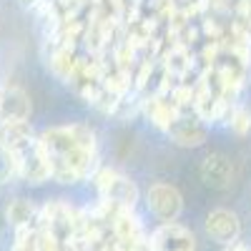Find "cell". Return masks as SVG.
Listing matches in <instances>:
<instances>
[{
  "label": "cell",
  "mask_w": 251,
  "mask_h": 251,
  "mask_svg": "<svg viewBox=\"0 0 251 251\" xmlns=\"http://www.w3.org/2000/svg\"><path fill=\"white\" fill-rule=\"evenodd\" d=\"M50 161V181L80 183L98 169V138L88 123L50 126L40 133Z\"/></svg>",
  "instance_id": "1"
},
{
  "label": "cell",
  "mask_w": 251,
  "mask_h": 251,
  "mask_svg": "<svg viewBox=\"0 0 251 251\" xmlns=\"http://www.w3.org/2000/svg\"><path fill=\"white\" fill-rule=\"evenodd\" d=\"M0 143L13 153L18 178H23L30 186L50 181V161L46 153V146L40 136H35L30 121L0 123Z\"/></svg>",
  "instance_id": "2"
},
{
  "label": "cell",
  "mask_w": 251,
  "mask_h": 251,
  "mask_svg": "<svg viewBox=\"0 0 251 251\" xmlns=\"http://www.w3.org/2000/svg\"><path fill=\"white\" fill-rule=\"evenodd\" d=\"M38 226L50 236L58 251H88L83 246V211L71 206L66 199H53L40 206Z\"/></svg>",
  "instance_id": "3"
},
{
  "label": "cell",
  "mask_w": 251,
  "mask_h": 251,
  "mask_svg": "<svg viewBox=\"0 0 251 251\" xmlns=\"http://www.w3.org/2000/svg\"><path fill=\"white\" fill-rule=\"evenodd\" d=\"M208 68H211L234 93H241V88L251 78V48L228 35V38L219 40L216 55H214Z\"/></svg>",
  "instance_id": "4"
},
{
  "label": "cell",
  "mask_w": 251,
  "mask_h": 251,
  "mask_svg": "<svg viewBox=\"0 0 251 251\" xmlns=\"http://www.w3.org/2000/svg\"><path fill=\"white\" fill-rule=\"evenodd\" d=\"M96 191H98V199L103 201H111L113 206H121V208H136L138 199H141V191L131 176L121 174L118 169H111V166H98L96 174L91 176Z\"/></svg>",
  "instance_id": "5"
},
{
  "label": "cell",
  "mask_w": 251,
  "mask_h": 251,
  "mask_svg": "<svg viewBox=\"0 0 251 251\" xmlns=\"http://www.w3.org/2000/svg\"><path fill=\"white\" fill-rule=\"evenodd\" d=\"M111 236L118 251H133L149 241V234H146L136 208H116L111 219Z\"/></svg>",
  "instance_id": "6"
},
{
  "label": "cell",
  "mask_w": 251,
  "mask_h": 251,
  "mask_svg": "<svg viewBox=\"0 0 251 251\" xmlns=\"http://www.w3.org/2000/svg\"><path fill=\"white\" fill-rule=\"evenodd\" d=\"M146 206L158 221H176L183 211V196L174 183L156 181L146 191Z\"/></svg>",
  "instance_id": "7"
},
{
  "label": "cell",
  "mask_w": 251,
  "mask_h": 251,
  "mask_svg": "<svg viewBox=\"0 0 251 251\" xmlns=\"http://www.w3.org/2000/svg\"><path fill=\"white\" fill-rule=\"evenodd\" d=\"M166 138L178 149H199L208 138V123H203L194 111H181L178 118L169 126Z\"/></svg>",
  "instance_id": "8"
},
{
  "label": "cell",
  "mask_w": 251,
  "mask_h": 251,
  "mask_svg": "<svg viewBox=\"0 0 251 251\" xmlns=\"http://www.w3.org/2000/svg\"><path fill=\"white\" fill-rule=\"evenodd\" d=\"M149 241L153 251H196L194 231L178 221H161L151 231Z\"/></svg>",
  "instance_id": "9"
},
{
  "label": "cell",
  "mask_w": 251,
  "mask_h": 251,
  "mask_svg": "<svg viewBox=\"0 0 251 251\" xmlns=\"http://www.w3.org/2000/svg\"><path fill=\"white\" fill-rule=\"evenodd\" d=\"M33 103L23 86L13 80L0 83V123H15V121H30Z\"/></svg>",
  "instance_id": "10"
},
{
  "label": "cell",
  "mask_w": 251,
  "mask_h": 251,
  "mask_svg": "<svg viewBox=\"0 0 251 251\" xmlns=\"http://www.w3.org/2000/svg\"><path fill=\"white\" fill-rule=\"evenodd\" d=\"M178 106L171 100L169 93H143V100H141V116H146L153 128H158L161 133L169 131V126L178 118Z\"/></svg>",
  "instance_id": "11"
},
{
  "label": "cell",
  "mask_w": 251,
  "mask_h": 251,
  "mask_svg": "<svg viewBox=\"0 0 251 251\" xmlns=\"http://www.w3.org/2000/svg\"><path fill=\"white\" fill-rule=\"evenodd\" d=\"M203 226H206V236L221 246H231L241 239V221L228 208H214V211H208Z\"/></svg>",
  "instance_id": "12"
},
{
  "label": "cell",
  "mask_w": 251,
  "mask_h": 251,
  "mask_svg": "<svg viewBox=\"0 0 251 251\" xmlns=\"http://www.w3.org/2000/svg\"><path fill=\"white\" fill-rule=\"evenodd\" d=\"M199 176L211 188H228L234 181V163L224 153H208L199 166Z\"/></svg>",
  "instance_id": "13"
},
{
  "label": "cell",
  "mask_w": 251,
  "mask_h": 251,
  "mask_svg": "<svg viewBox=\"0 0 251 251\" xmlns=\"http://www.w3.org/2000/svg\"><path fill=\"white\" fill-rule=\"evenodd\" d=\"M38 219H40V206H35L30 199H13L8 206H5V221L15 228H30V226H38Z\"/></svg>",
  "instance_id": "14"
},
{
  "label": "cell",
  "mask_w": 251,
  "mask_h": 251,
  "mask_svg": "<svg viewBox=\"0 0 251 251\" xmlns=\"http://www.w3.org/2000/svg\"><path fill=\"white\" fill-rule=\"evenodd\" d=\"M226 126H228V128H231L236 136L251 133V111H249L246 106H241V103H236V106L231 108V113H228Z\"/></svg>",
  "instance_id": "15"
},
{
  "label": "cell",
  "mask_w": 251,
  "mask_h": 251,
  "mask_svg": "<svg viewBox=\"0 0 251 251\" xmlns=\"http://www.w3.org/2000/svg\"><path fill=\"white\" fill-rule=\"evenodd\" d=\"M13 178H18V169H15V161L13 153L0 143V186H8Z\"/></svg>",
  "instance_id": "16"
},
{
  "label": "cell",
  "mask_w": 251,
  "mask_h": 251,
  "mask_svg": "<svg viewBox=\"0 0 251 251\" xmlns=\"http://www.w3.org/2000/svg\"><path fill=\"white\" fill-rule=\"evenodd\" d=\"M226 251H251V249L244 246L241 241H236V244H231V246H226Z\"/></svg>",
  "instance_id": "17"
},
{
  "label": "cell",
  "mask_w": 251,
  "mask_h": 251,
  "mask_svg": "<svg viewBox=\"0 0 251 251\" xmlns=\"http://www.w3.org/2000/svg\"><path fill=\"white\" fill-rule=\"evenodd\" d=\"M20 3H23L25 8H30V10H33V8H35V5L40 3V0H20Z\"/></svg>",
  "instance_id": "18"
}]
</instances>
